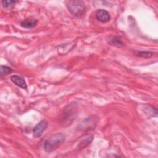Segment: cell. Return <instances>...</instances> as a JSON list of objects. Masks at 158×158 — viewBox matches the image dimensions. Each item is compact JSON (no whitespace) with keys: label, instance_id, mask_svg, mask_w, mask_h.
I'll use <instances>...</instances> for the list:
<instances>
[{"label":"cell","instance_id":"1","mask_svg":"<svg viewBox=\"0 0 158 158\" xmlns=\"http://www.w3.org/2000/svg\"><path fill=\"white\" fill-rule=\"evenodd\" d=\"M65 135L57 133L51 135L44 143V148L46 152L50 153L60 146L65 140Z\"/></svg>","mask_w":158,"mask_h":158},{"label":"cell","instance_id":"2","mask_svg":"<svg viewBox=\"0 0 158 158\" xmlns=\"http://www.w3.org/2000/svg\"><path fill=\"white\" fill-rule=\"evenodd\" d=\"M67 7L69 11L75 17H80L85 12V6L81 1H69L67 2Z\"/></svg>","mask_w":158,"mask_h":158},{"label":"cell","instance_id":"3","mask_svg":"<svg viewBox=\"0 0 158 158\" xmlns=\"http://www.w3.org/2000/svg\"><path fill=\"white\" fill-rule=\"evenodd\" d=\"M48 123L46 120H42L41 121H40L33 128V136L35 138L40 137L42 135L43 131L48 127Z\"/></svg>","mask_w":158,"mask_h":158},{"label":"cell","instance_id":"4","mask_svg":"<svg viewBox=\"0 0 158 158\" xmlns=\"http://www.w3.org/2000/svg\"><path fill=\"white\" fill-rule=\"evenodd\" d=\"M96 17L99 22L105 23L107 22L110 19V16L109 12L104 9H99L96 11Z\"/></svg>","mask_w":158,"mask_h":158},{"label":"cell","instance_id":"5","mask_svg":"<svg viewBox=\"0 0 158 158\" xmlns=\"http://www.w3.org/2000/svg\"><path fill=\"white\" fill-rule=\"evenodd\" d=\"M10 80L15 85H16L19 87L25 89H27V86L25 80L22 77L17 75H14L10 77Z\"/></svg>","mask_w":158,"mask_h":158},{"label":"cell","instance_id":"6","mask_svg":"<svg viewBox=\"0 0 158 158\" xmlns=\"http://www.w3.org/2000/svg\"><path fill=\"white\" fill-rule=\"evenodd\" d=\"M38 20L34 19H26L20 22V26L25 28H32L36 26Z\"/></svg>","mask_w":158,"mask_h":158},{"label":"cell","instance_id":"7","mask_svg":"<svg viewBox=\"0 0 158 158\" xmlns=\"http://www.w3.org/2000/svg\"><path fill=\"white\" fill-rule=\"evenodd\" d=\"M108 43L116 47H121L123 45L122 40L118 36H111L108 39Z\"/></svg>","mask_w":158,"mask_h":158},{"label":"cell","instance_id":"8","mask_svg":"<svg viewBox=\"0 0 158 158\" xmlns=\"http://www.w3.org/2000/svg\"><path fill=\"white\" fill-rule=\"evenodd\" d=\"M17 1H2V4L4 8L6 9H11L14 5L17 2Z\"/></svg>","mask_w":158,"mask_h":158},{"label":"cell","instance_id":"9","mask_svg":"<svg viewBox=\"0 0 158 158\" xmlns=\"http://www.w3.org/2000/svg\"><path fill=\"white\" fill-rule=\"evenodd\" d=\"M153 52L151 51H138L136 53V55L140 57L143 58H149L153 55Z\"/></svg>","mask_w":158,"mask_h":158},{"label":"cell","instance_id":"10","mask_svg":"<svg viewBox=\"0 0 158 158\" xmlns=\"http://www.w3.org/2000/svg\"><path fill=\"white\" fill-rule=\"evenodd\" d=\"M12 72V68L7 67V66H4V65H1V75H7L10 74Z\"/></svg>","mask_w":158,"mask_h":158}]
</instances>
